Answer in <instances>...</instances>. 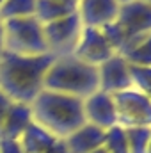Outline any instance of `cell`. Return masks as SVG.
<instances>
[{
    "label": "cell",
    "mask_w": 151,
    "mask_h": 153,
    "mask_svg": "<svg viewBox=\"0 0 151 153\" xmlns=\"http://www.w3.org/2000/svg\"><path fill=\"white\" fill-rule=\"evenodd\" d=\"M55 57L43 55H16L4 52L0 57V91L13 103L30 105L44 89V76Z\"/></svg>",
    "instance_id": "cell-1"
},
{
    "label": "cell",
    "mask_w": 151,
    "mask_h": 153,
    "mask_svg": "<svg viewBox=\"0 0 151 153\" xmlns=\"http://www.w3.org/2000/svg\"><path fill=\"white\" fill-rule=\"evenodd\" d=\"M32 119L43 130L66 139L85 123L84 100L43 89L30 103Z\"/></svg>",
    "instance_id": "cell-2"
},
{
    "label": "cell",
    "mask_w": 151,
    "mask_h": 153,
    "mask_svg": "<svg viewBox=\"0 0 151 153\" xmlns=\"http://www.w3.org/2000/svg\"><path fill=\"white\" fill-rule=\"evenodd\" d=\"M44 89L85 100L98 91V68L75 55L55 57L44 76Z\"/></svg>",
    "instance_id": "cell-3"
},
{
    "label": "cell",
    "mask_w": 151,
    "mask_h": 153,
    "mask_svg": "<svg viewBox=\"0 0 151 153\" xmlns=\"http://www.w3.org/2000/svg\"><path fill=\"white\" fill-rule=\"evenodd\" d=\"M117 55H124L151 34V5L133 0L119 7L117 18L101 29Z\"/></svg>",
    "instance_id": "cell-4"
},
{
    "label": "cell",
    "mask_w": 151,
    "mask_h": 153,
    "mask_svg": "<svg viewBox=\"0 0 151 153\" xmlns=\"http://www.w3.org/2000/svg\"><path fill=\"white\" fill-rule=\"evenodd\" d=\"M4 52L16 55L48 53L43 25L34 16L4 22Z\"/></svg>",
    "instance_id": "cell-5"
},
{
    "label": "cell",
    "mask_w": 151,
    "mask_h": 153,
    "mask_svg": "<svg viewBox=\"0 0 151 153\" xmlns=\"http://www.w3.org/2000/svg\"><path fill=\"white\" fill-rule=\"evenodd\" d=\"M82 30H84V25L76 13L43 25L48 53L52 57L73 55L76 45L80 41V36H82Z\"/></svg>",
    "instance_id": "cell-6"
},
{
    "label": "cell",
    "mask_w": 151,
    "mask_h": 153,
    "mask_svg": "<svg viewBox=\"0 0 151 153\" xmlns=\"http://www.w3.org/2000/svg\"><path fill=\"white\" fill-rule=\"evenodd\" d=\"M117 125L123 128H151V100L144 96L139 89L130 87L121 93L112 94Z\"/></svg>",
    "instance_id": "cell-7"
},
{
    "label": "cell",
    "mask_w": 151,
    "mask_h": 153,
    "mask_svg": "<svg viewBox=\"0 0 151 153\" xmlns=\"http://www.w3.org/2000/svg\"><path fill=\"white\" fill-rule=\"evenodd\" d=\"M73 55L76 59H80L82 62L98 68L100 64H103L105 61H109L110 57H114L115 52L110 46V43L107 41L105 34L101 32V29L84 27L80 41L76 45Z\"/></svg>",
    "instance_id": "cell-8"
},
{
    "label": "cell",
    "mask_w": 151,
    "mask_h": 153,
    "mask_svg": "<svg viewBox=\"0 0 151 153\" xmlns=\"http://www.w3.org/2000/svg\"><path fill=\"white\" fill-rule=\"evenodd\" d=\"M133 87L130 64L124 61L123 55H114L109 61L98 66V91L107 94H115L124 89Z\"/></svg>",
    "instance_id": "cell-9"
},
{
    "label": "cell",
    "mask_w": 151,
    "mask_h": 153,
    "mask_svg": "<svg viewBox=\"0 0 151 153\" xmlns=\"http://www.w3.org/2000/svg\"><path fill=\"white\" fill-rule=\"evenodd\" d=\"M119 7L117 0H80L76 4V14L84 27L103 29L117 18Z\"/></svg>",
    "instance_id": "cell-10"
},
{
    "label": "cell",
    "mask_w": 151,
    "mask_h": 153,
    "mask_svg": "<svg viewBox=\"0 0 151 153\" xmlns=\"http://www.w3.org/2000/svg\"><path fill=\"white\" fill-rule=\"evenodd\" d=\"M84 116H85V123H91L101 130H109L115 126L117 116H115L112 94L96 91L91 96H87L84 100Z\"/></svg>",
    "instance_id": "cell-11"
},
{
    "label": "cell",
    "mask_w": 151,
    "mask_h": 153,
    "mask_svg": "<svg viewBox=\"0 0 151 153\" xmlns=\"http://www.w3.org/2000/svg\"><path fill=\"white\" fill-rule=\"evenodd\" d=\"M18 143L23 153H70L64 139L52 135L36 123L27 128V132L20 137Z\"/></svg>",
    "instance_id": "cell-12"
},
{
    "label": "cell",
    "mask_w": 151,
    "mask_h": 153,
    "mask_svg": "<svg viewBox=\"0 0 151 153\" xmlns=\"http://www.w3.org/2000/svg\"><path fill=\"white\" fill-rule=\"evenodd\" d=\"M34 123L30 105L27 103H11L2 130H0V139H9V141H20V137L27 132V128Z\"/></svg>",
    "instance_id": "cell-13"
},
{
    "label": "cell",
    "mask_w": 151,
    "mask_h": 153,
    "mask_svg": "<svg viewBox=\"0 0 151 153\" xmlns=\"http://www.w3.org/2000/svg\"><path fill=\"white\" fill-rule=\"evenodd\" d=\"M64 141H66V146H68L70 153H91L103 146L105 130H101L91 123H84L71 135H68Z\"/></svg>",
    "instance_id": "cell-14"
},
{
    "label": "cell",
    "mask_w": 151,
    "mask_h": 153,
    "mask_svg": "<svg viewBox=\"0 0 151 153\" xmlns=\"http://www.w3.org/2000/svg\"><path fill=\"white\" fill-rule=\"evenodd\" d=\"M73 13H76L75 5L61 4L57 0H36L34 18L38 20L41 25H46V23H52V22L61 20L64 16H70Z\"/></svg>",
    "instance_id": "cell-15"
},
{
    "label": "cell",
    "mask_w": 151,
    "mask_h": 153,
    "mask_svg": "<svg viewBox=\"0 0 151 153\" xmlns=\"http://www.w3.org/2000/svg\"><path fill=\"white\" fill-rule=\"evenodd\" d=\"M36 0H5L0 5V20H16L34 16Z\"/></svg>",
    "instance_id": "cell-16"
},
{
    "label": "cell",
    "mask_w": 151,
    "mask_h": 153,
    "mask_svg": "<svg viewBox=\"0 0 151 153\" xmlns=\"http://www.w3.org/2000/svg\"><path fill=\"white\" fill-rule=\"evenodd\" d=\"M126 132V144L128 153H148L151 139V128L137 126V128H124Z\"/></svg>",
    "instance_id": "cell-17"
},
{
    "label": "cell",
    "mask_w": 151,
    "mask_h": 153,
    "mask_svg": "<svg viewBox=\"0 0 151 153\" xmlns=\"http://www.w3.org/2000/svg\"><path fill=\"white\" fill-rule=\"evenodd\" d=\"M123 57L130 66H151V34L128 50Z\"/></svg>",
    "instance_id": "cell-18"
},
{
    "label": "cell",
    "mask_w": 151,
    "mask_h": 153,
    "mask_svg": "<svg viewBox=\"0 0 151 153\" xmlns=\"http://www.w3.org/2000/svg\"><path fill=\"white\" fill-rule=\"evenodd\" d=\"M103 148L107 153H128V144H126V132L123 126L115 125L112 128L105 130V143Z\"/></svg>",
    "instance_id": "cell-19"
},
{
    "label": "cell",
    "mask_w": 151,
    "mask_h": 153,
    "mask_svg": "<svg viewBox=\"0 0 151 153\" xmlns=\"http://www.w3.org/2000/svg\"><path fill=\"white\" fill-rule=\"evenodd\" d=\"M132 84L151 100V66H130Z\"/></svg>",
    "instance_id": "cell-20"
},
{
    "label": "cell",
    "mask_w": 151,
    "mask_h": 153,
    "mask_svg": "<svg viewBox=\"0 0 151 153\" xmlns=\"http://www.w3.org/2000/svg\"><path fill=\"white\" fill-rule=\"evenodd\" d=\"M0 153H23V150L18 141L0 139Z\"/></svg>",
    "instance_id": "cell-21"
},
{
    "label": "cell",
    "mask_w": 151,
    "mask_h": 153,
    "mask_svg": "<svg viewBox=\"0 0 151 153\" xmlns=\"http://www.w3.org/2000/svg\"><path fill=\"white\" fill-rule=\"evenodd\" d=\"M11 100L0 91V130H2V125H4V119H5V114H7V111H9V107H11Z\"/></svg>",
    "instance_id": "cell-22"
},
{
    "label": "cell",
    "mask_w": 151,
    "mask_h": 153,
    "mask_svg": "<svg viewBox=\"0 0 151 153\" xmlns=\"http://www.w3.org/2000/svg\"><path fill=\"white\" fill-rule=\"evenodd\" d=\"M4 55V22L0 20V57Z\"/></svg>",
    "instance_id": "cell-23"
},
{
    "label": "cell",
    "mask_w": 151,
    "mask_h": 153,
    "mask_svg": "<svg viewBox=\"0 0 151 153\" xmlns=\"http://www.w3.org/2000/svg\"><path fill=\"white\" fill-rule=\"evenodd\" d=\"M57 2H61V4H68V5H75L76 7V4L73 2V0H57Z\"/></svg>",
    "instance_id": "cell-24"
},
{
    "label": "cell",
    "mask_w": 151,
    "mask_h": 153,
    "mask_svg": "<svg viewBox=\"0 0 151 153\" xmlns=\"http://www.w3.org/2000/svg\"><path fill=\"white\" fill-rule=\"evenodd\" d=\"M91 153H107V150L101 146V148H98V150H94V152H91Z\"/></svg>",
    "instance_id": "cell-25"
},
{
    "label": "cell",
    "mask_w": 151,
    "mask_h": 153,
    "mask_svg": "<svg viewBox=\"0 0 151 153\" xmlns=\"http://www.w3.org/2000/svg\"><path fill=\"white\" fill-rule=\"evenodd\" d=\"M130 2H133V0H117L119 5H124V4H130Z\"/></svg>",
    "instance_id": "cell-26"
},
{
    "label": "cell",
    "mask_w": 151,
    "mask_h": 153,
    "mask_svg": "<svg viewBox=\"0 0 151 153\" xmlns=\"http://www.w3.org/2000/svg\"><path fill=\"white\" fill-rule=\"evenodd\" d=\"M141 2H144V4H150V5H151V0H141Z\"/></svg>",
    "instance_id": "cell-27"
},
{
    "label": "cell",
    "mask_w": 151,
    "mask_h": 153,
    "mask_svg": "<svg viewBox=\"0 0 151 153\" xmlns=\"http://www.w3.org/2000/svg\"><path fill=\"white\" fill-rule=\"evenodd\" d=\"M148 153H151V139H150V146H148Z\"/></svg>",
    "instance_id": "cell-28"
},
{
    "label": "cell",
    "mask_w": 151,
    "mask_h": 153,
    "mask_svg": "<svg viewBox=\"0 0 151 153\" xmlns=\"http://www.w3.org/2000/svg\"><path fill=\"white\" fill-rule=\"evenodd\" d=\"M4 2H5V0H0V5H2V4H4Z\"/></svg>",
    "instance_id": "cell-29"
},
{
    "label": "cell",
    "mask_w": 151,
    "mask_h": 153,
    "mask_svg": "<svg viewBox=\"0 0 151 153\" xmlns=\"http://www.w3.org/2000/svg\"><path fill=\"white\" fill-rule=\"evenodd\" d=\"M73 2H75V4H78V2H80V0H73Z\"/></svg>",
    "instance_id": "cell-30"
}]
</instances>
